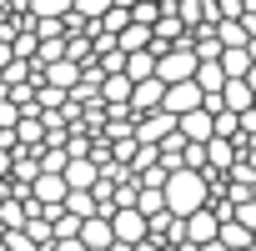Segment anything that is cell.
Listing matches in <instances>:
<instances>
[{
  "instance_id": "cell-20",
  "label": "cell",
  "mask_w": 256,
  "mask_h": 251,
  "mask_svg": "<svg viewBox=\"0 0 256 251\" xmlns=\"http://www.w3.org/2000/svg\"><path fill=\"white\" fill-rule=\"evenodd\" d=\"M60 206H66L70 216H80V221H86V216H100V206H96V196H90V191H66V201H60Z\"/></svg>"
},
{
  "instance_id": "cell-19",
  "label": "cell",
  "mask_w": 256,
  "mask_h": 251,
  "mask_svg": "<svg viewBox=\"0 0 256 251\" xmlns=\"http://www.w3.org/2000/svg\"><path fill=\"white\" fill-rule=\"evenodd\" d=\"M191 80H196L201 90H221V86H226V70H221V60H201Z\"/></svg>"
},
{
  "instance_id": "cell-15",
  "label": "cell",
  "mask_w": 256,
  "mask_h": 251,
  "mask_svg": "<svg viewBox=\"0 0 256 251\" xmlns=\"http://www.w3.org/2000/svg\"><path fill=\"white\" fill-rule=\"evenodd\" d=\"M221 106L241 116V110H251V106H256V90H251L246 80H226V86H221Z\"/></svg>"
},
{
  "instance_id": "cell-11",
  "label": "cell",
  "mask_w": 256,
  "mask_h": 251,
  "mask_svg": "<svg viewBox=\"0 0 256 251\" xmlns=\"http://www.w3.org/2000/svg\"><path fill=\"white\" fill-rule=\"evenodd\" d=\"M236 166V141H226V136H211L206 141V176L216 181V176H226Z\"/></svg>"
},
{
  "instance_id": "cell-23",
  "label": "cell",
  "mask_w": 256,
  "mask_h": 251,
  "mask_svg": "<svg viewBox=\"0 0 256 251\" xmlns=\"http://www.w3.org/2000/svg\"><path fill=\"white\" fill-rule=\"evenodd\" d=\"M216 40H221V50H226V46H246L251 36H246L241 20H216Z\"/></svg>"
},
{
  "instance_id": "cell-26",
  "label": "cell",
  "mask_w": 256,
  "mask_h": 251,
  "mask_svg": "<svg viewBox=\"0 0 256 251\" xmlns=\"http://www.w3.org/2000/svg\"><path fill=\"white\" fill-rule=\"evenodd\" d=\"M106 10H110V0H76V6H70L76 20H100Z\"/></svg>"
},
{
  "instance_id": "cell-18",
  "label": "cell",
  "mask_w": 256,
  "mask_h": 251,
  "mask_svg": "<svg viewBox=\"0 0 256 251\" xmlns=\"http://www.w3.org/2000/svg\"><path fill=\"white\" fill-rule=\"evenodd\" d=\"M216 241H221L226 251H251V231H246L241 221H221V231H216Z\"/></svg>"
},
{
  "instance_id": "cell-25",
  "label": "cell",
  "mask_w": 256,
  "mask_h": 251,
  "mask_svg": "<svg viewBox=\"0 0 256 251\" xmlns=\"http://www.w3.org/2000/svg\"><path fill=\"white\" fill-rule=\"evenodd\" d=\"M26 236H30V241H36L40 251H46V246L56 241V231H50V221H46V216H30V221H26Z\"/></svg>"
},
{
  "instance_id": "cell-22",
  "label": "cell",
  "mask_w": 256,
  "mask_h": 251,
  "mask_svg": "<svg viewBox=\"0 0 256 251\" xmlns=\"http://www.w3.org/2000/svg\"><path fill=\"white\" fill-rule=\"evenodd\" d=\"M116 46L120 50H151V26H126L116 36Z\"/></svg>"
},
{
  "instance_id": "cell-29",
  "label": "cell",
  "mask_w": 256,
  "mask_h": 251,
  "mask_svg": "<svg viewBox=\"0 0 256 251\" xmlns=\"http://www.w3.org/2000/svg\"><path fill=\"white\" fill-rule=\"evenodd\" d=\"M10 60H16V50H10V36H0V70H6Z\"/></svg>"
},
{
  "instance_id": "cell-7",
  "label": "cell",
  "mask_w": 256,
  "mask_h": 251,
  "mask_svg": "<svg viewBox=\"0 0 256 251\" xmlns=\"http://www.w3.org/2000/svg\"><path fill=\"white\" fill-rule=\"evenodd\" d=\"M176 131H181L186 141H196V146H206V141L216 136V116L196 106V110H186V116H176Z\"/></svg>"
},
{
  "instance_id": "cell-28",
  "label": "cell",
  "mask_w": 256,
  "mask_h": 251,
  "mask_svg": "<svg viewBox=\"0 0 256 251\" xmlns=\"http://www.w3.org/2000/svg\"><path fill=\"white\" fill-rule=\"evenodd\" d=\"M181 166H191V171H206V146L186 141V151H181Z\"/></svg>"
},
{
  "instance_id": "cell-13",
  "label": "cell",
  "mask_w": 256,
  "mask_h": 251,
  "mask_svg": "<svg viewBox=\"0 0 256 251\" xmlns=\"http://www.w3.org/2000/svg\"><path fill=\"white\" fill-rule=\"evenodd\" d=\"M40 80H46V86H60V90L70 96V90L80 86V66H76L70 56H60V60H50V66L40 70Z\"/></svg>"
},
{
  "instance_id": "cell-2",
  "label": "cell",
  "mask_w": 256,
  "mask_h": 251,
  "mask_svg": "<svg viewBox=\"0 0 256 251\" xmlns=\"http://www.w3.org/2000/svg\"><path fill=\"white\" fill-rule=\"evenodd\" d=\"M196 66H201V60H196V50H191V30H186V40H176L171 50H161V56H156V76H161L166 86L191 80V76H196Z\"/></svg>"
},
{
  "instance_id": "cell-10",
  "label": "cell",
  "mask_w": 256,
  "mask_h": 251,
  "mask_svg": "<svg viewBox=\"0 0 256 251\" xmlns=\"http://www.w3.org/2000/svg\"><path fill=\"white\" fill-rule=\"evenodd\" d=\"M30 196L40 201V216H46L50 206H60V201H66V176H60V171H40V176L30 181Z\"/></svg>"
},
{
  "instance_id": "cell-33",
  "label": "cell",
  "mask_w": 256,
  "mask_h": 251,
  "mask_svg": "<svg viewBox=\"0 0 256 251\" xmlns=\"http://www.w3.org/2000/svg\"><path fill=\"white\" fill-rule=\"evenodd\" d=\"M156 6H161V0H156Z\"/></svg>"
},
{
  "instance_id": "cell-1",
  "label": "cell",
  "mask_w": 256,
  "mask_h": 251,
  "mask_svg": "<svg viewBox=\"0 0 256 251\" xmlns=\"http://www.w3.org/2000/svg\"><path fill=\"white\" fill-rule=\"evenodd\" d=\"M161 196H166V211H171V216H191V211L211 206V176H206V171H191V166H176V171L166 176Z\"/></svg>"
},
{
  "instance_id": "cell-4",
  "label": "cell",
  "mask_w": 256,
  "mask_h": 251,
  "mask_svg": "<svg viewBox=\"0 0 256 251\" xmlns=\"http://www.w3.org/2000/svg\"><path fill=\"white\" fill-rule=\"evenodd\" d=\"M171 131H176V116H171V110H146V116H136V126H131L136 146H161Z\"/></svg>"
},
{
  "instance_id": "cell-9",
  "label": "cell",
  "mask_w": 256,
  "mask_h": 251,
  "mask_svg": "<svg viewBox=\"0 0 256 251\" xmlns=\"http://www.w3.org/2000/svg\"><path fill=\"white\" fill-rule=\"evenodd\" d=\"M60 176H66V191H90V186L100 181V166H96L90 156H70V161L60 166Z\"/></svg>"
},
{
  "instance_id": "cell-6",
  "label": "cell",
  "mask_w": 256,
  "mask_h": 251,
  "mask_svg": "<svg viewBox=\"0 0 256 251\" xmlns=\"http://www.w3.org/2000/svg\"><path fill=\"white\" fill-rule=\"evenodd\" d=\"M161 100H166V80H161V76H146V80H136V86H131V116L161 110Z\"/></svg>"
},
{
  "instance_id": "cell-12",
  "label": "cell",
  "mask_w": 256,
  "mask_h": 251,
  "mask_svg": "<svg viewBox=\"0 0 256 251\" xmlns=\"http://www.w3.org/2000/svg\"><path fill=\"white\" fill-rule=\"evenodd\" d=\"M80 246H86V251H110V246H116L110 216H86V221H80Z\"/></svg>"
},
{
  "instance_id": "cell-21",
  "label": "cell",
  "mask_w": 256,
  "mask_h": 251,
  "mask_svg": "<svg viewBox=\"0 0 256 251\" xmlns=\"http://www.w3.org/2000/svg\"><path fill=\"white\" fill-rule=\"evenodd\" d=\"M76 0H30V16L36 20H66Z\"/></svg>"
},
{
  "instance_id": "cell-17",
  "label": "cell",
  "mask_w": 256,
  "mask_h": 251,
  "mask_svg": "<svg viewBox=\"0 0 256 251\" xmlns=\"http://www.w3.org/2000/svg\"><path fill=\"white\" fill-rule=\"evenodd\" d=\"M216 60H221L226 80H246V70H251V56H246V46H226Z\"/></svg>"
},
{
  "instance_id": "cell-14",
  "label": "cell",
  "mask_w": 256,
  "mask_h": 251,
  "mask_svg": "<svg viewBox=\"0 0 256 251\" xmlns=\"http://www.w3.org/2000/svg\"><path fill=\"white\" fill-rule=\"evenodd\" d=\"M100 106H131V80H126V70L100 76Z\"/></svg>"
},
{
  "instance_id": "cell-8",
  "label": "cell",
  "mask_w": 256,
  "mask_h": 251,
  "mask_svg": "<svg viewBox=\"0 0 256 251\" xmlns=\"http://www.w3.org/2000/svg\"><path fill=\"white\" fill-rule=\"evenodd\" d=\"M201 86L196 80H176V86H166V100H161V110H171V116H186V110H196L201 106Z\"/></svg>"
},
{
  "instance_id": "cell-31",
  "label": "cell",
  "mask_w": 256,
  "mask_h": 251,
  "mask_svg": "<svg viewBox=\"0 0 256 251\" xmlns=\"http://www.w3.org/2000/svg\"><path fill=\"white\" fill-rule=\"evenodd\" d=\"M246 56H251V66H256V36H251V40H246Z\"/></svg>"
},
{
  "instance_id": "cell-16",
  "label": "cell",
  "mask_w": 256,
  "mask_h": 251,
  "mask_svg": "<svg viewBox=\"0 0 256 251\" xmlns=\"http://www.w3.org/2000/svg\"><path fill=\"white\" fill-rule=\"evenodd\" d=\"M120 70H126L131 86L146 80V76H156V50H126V66H120Z\"/></svg>"
},
{
  "instance_id": "cell-5",
  "label": "cell",
  "mask_w": 256,
  "mask_h": 251,
  "mask_svg": "<svg viewBox=\"0 0 256 251\" xmlns=\"http://www.w3.org/2000/svg\"><path fill=\"white\" fill-rule=\"evenodd\" d=\"M181 231H186V241H191V246H206V241H216V231H221V216H216L211 206H201V211L181 216Z\"/></svg>"
},
{
  "instance_id": "cell-3",
  "label": "cell",
  "mask_w": 256,
  "mask_h": 251,
  "mask_svg": "<svg viewBox=\"0 0 256 251\" xmlns=\"http://www.w3.org/2000/svg\"><path fill=\"white\" fill-rule=\"evenodd\" d=\"M110 231H116L120 246H141V241L151 236V221H146L136 206H116V211H110Z\"/></svg>"
},
{
  "instance_id": "cell-30",
  "label": "cell",
  "mask_w": 256,
  "mask_h": 251,
  "mask_svg": "<svg viewBox=\"0 0 256 251\" xmlns=\"http://www.w3.org/2000/svg\"><path fill=\"white\" fill-rule=\"evenodd\" d=\"M196 251H226V246H221V241H206V246H196Z\"/></svg>"
},
{
  "instance_id": "cell-27",
  "label": "cell",
  "mask_w": 256,
  "mask_h": 251,
  "mask_svg": "<svg viewBox=\"0 0 256 251\" xmlns=\"http://www.w3.org/2000/svg\"><path fill=\"white\" fill-rule=\"evenodd\" d=\"M231 221H241L251 236H256V196H246V201H236L231 206Z\"/></svg>"
},
{
  "instance_id": "cell-24",
  "label": "cell",
  "mask_w": 256,
  "mask_h": 251,
  "mask_svg": "<svg viewBox=\"0 0 256 251\" xmlns=\"http://www.w3.org/2000/svg\"><path fill=\"white\" fill-rule=\"evenodd\" d=\"M156 20H161L156 0H131V26H156Z\"/></svg>"
},
{
  "instance_id": "cell-32",
  "label": "cell",
  "mask_w": 256,
  "mask_h": 251,
  "mask_svg": "<svg viewBox=\"0 0 256 251\" xmlns=\"http://www.w3.org/2000/svg\"><path fill=\"white\" fill-rule=\"evenodd\" d=\"M0 251H6V236H0Z\"/></svg>"
}]
</instances>
